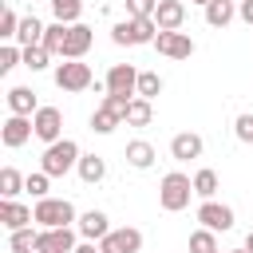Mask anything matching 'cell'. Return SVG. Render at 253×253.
<instances>
[{
	"label": "cell",
	"instance_id": "1",
	"mask_svg": "<svg viewBox=\"0 0 253 253\" xmlns=\"http://www.w3.org/2000/svg\"><path fill=\"white\" fill-rule=\"evenodd\" d=\"M190 198H194V178H186L182 170H170V174L158 182V206H162L166 213L186 210V206H190Z\"/></svg>",
	"mask_w": 253,
	"mask_h": 253
},
{
	"label": "cell",
	"instance_id": "2",
	"mask_svg": "<svg viewBox=\"0 0 253 253\" xmlns=\"http://www.w3.org/2000/svg\"><path fill=\"white\" fill-rule=\"evenodd\" d=\"M79 146L71 142V138H59V142H51L47 150H43V158H40V170L47 174V178H63L71 166H79Z\"/></svg>",
	"mask_w": 253,
	"mask_h": 253
},
{
	"label": "cell",
	"instance_id": "3",
	"mask_svg": "<svg viewBox=\"0 0 253 253\" xmlns=\"http://www.w3.org/2000/svg\"><path fill=\"white\" fill-rule=\"evenodd\" d=\"M36 221H40L43 229H67V225L79 221V217H75V206H71L67 198H40V202H36Z\"/></svg>",
	"mask_w": 253,
	"mask_h": 253
},
{
	"label": "cell",
	"instance_id": "4",
	"mask_svg": "<svg viewBox=\"0 0 253 253\" xmlns=\"http://www.w3.org/2000/svg\"><path fill=\"white\" fill-rule=\"evenodd\" d=\"M154 36H158V24H154V16H146V20H119L115 28H111V40L119 43V47H126V43H154Z\"/></svg>",
	"mask_w": 253,
	"mask_h": 253
},
{
	"label": "cell",
	"instance_id": "5",
	"mask_svg": "<svg viewBox=\"0 0 253 253\" xmlns=\"http://www.w3.org/2000/svg\"><path fill=\"white\" fill-rule=\"evenodd\" d=\"M55 87L59 91H87L91 87V67L79 59H63L55 67Z\"/></svg>",
	"mask_w": 253,
	"mask_h": 253
},
{
	"label": "cell",
	"instance_id": "6",
	"mask_svg": "<svg viewBox=\"0 0 253 253\" xmlns=\"http://www.w3.org/2000/svg\"><path fill=\"white\" fill-rule=\"evenodd\" d=\"M107 95H126V99H134L138 95V71H134V63H111V71H107Z\"/></svg>",
	"mask_w": 253,
	"mask_h": 253
},
{
	"label": "cell",
	"instance_id": "7",
	"mask_svg": "<svg viewBox=\"0 0 253 253\" xmlns=\"http://www.w3.org/2000/svg\"><path fill=\"white\" fill-rule=\"evenodd\" d=\"M142 249V233L134 225H123V229H111L103 241H99V253H138Z\"/></svg>",
	"mask_w": 253,
	"mask_h": 253
},
{
	"label": "cell",
	"instance_id": "8",
	"mask_svg": "<svg viewBox=\"0 0 253 253\" xmlns=\"http://www.w3.org/2000/svg\"><path fill=\"white\" fill-rule=\"evenodd\" d=\"M32 123H36V138L40 142H59V134H63V115H59V107H40L36 115H32Z\"/></svg>",
	"mask_w": 253,
	"mask_h": 253
},
{
	"label": "cell",
	"instance_id": "9",
	"mask_svg": "<svg viewBox=\"0 0 253 253\" xmlns=\"http://www.w3.org/2000/svg\"><path fill=\"white\" fill-rule=\"evenodd\" d=\"M75 233L79 229H40L36 237V253H75Z\"/></svg>",
	"mask_w": 253,
	"mask_h": 253
},
{
	"label": "cell",
	"instance_id": "10",
	"mask_svg": "<svg viewBox=\"0 0 253 253\" xmlns=\"http://www.w3.org/2000/svg\"><path fill=\"white\" fill-rule=\"evenodd\" d=\"M32 134H36V123H32V119H24V115H8V119H4V126H0V138H4V146H8V150H20Z\"/></svg>",
	"mask_w": 253,
	"mask_h": 253
},
{
	"label": "cell",
	"instance_id": "11",
	"mask_svg": "<svg viewBox=\"0 0 253 253\" xmlns=\"http://www.w3.org/2000/svg\"><path fill=\"white\" fill-rule=\"evenodd\" d=\"M154 47L162 55H170V59H190L194 55V40L186 32H158L154 36Z\"/></svg>",
	"mask_w": 253,
	"mask_h": 253
},
{
	"label": "cell",
	"instance_id": "12",
	"mask_svg": "<svg viewBox=\"0 0 253 253\" xmlns=\"http://www.w3.org/2000/svg\"><path fill=\"white\" fill-rule=\"evenodd\" d=\"M36 221V210H28V206H20V202H12V198H0V225L4 229H28Z\"/></svg>",
	"mask_w": 253,
	"mask_h": 253
},
{
	"label": "cell",
	"instance_id": "13",
	"mask_svg": "<svg viewBox=\"0 0 253 253\" xmlns=\"http://www.w3.org/2000/svg\"><path fill=\"white\" fill-rule=\"evenodd\" d=\"M198 221H202L206 229H213V233H217V229L225 233V229H233V210L221 206V202H202V206H198Z\"/></svg>",
	"mask_w": 253,
	"mask_h": 253
},
{
	"label": "cell",
	"instance_id": "14",
	"mask_svg": "<svg viewBox=\"0 0 253 253\" xmlns=\"http://www.w3.org/2000/svg\"><path fill=\"white\" fill-rule=\"evenodd\" d=\"M182 20H186V4H182V0H158V8H154L158 32H178Z\"/></svg>",
	"mask_w": 253,
	"mask_h": 253
},
{
	"label": "cell",
	"instance_id": "15",
	"mask_svg": "<svg viewBox=\"0 0 253 253\" xmlns=\"http://www.w3.org/2000/svg\"><path fill=\"white\" fill-rule=\"evenodd\" d=\"M202 150H206V142H202V134H194V130H182V134H174V138H170V154H174L178 162L202 158Z\"/></svg>",
	"mask_w": 253,
	"mask_h": 253
},
{
	"label": "cell",
	"instance_id": "16",
	"mask_svg": "<svg viewBox=\"0 0 253 253\" xmlns=\"http://www.w3.org/2000/svg\"><path fill=\"white\" fill-rule=\"evenodd\" d=\"M75 229H79V237H87V241H103V237L111 233V221H107L103 210H87V213L75 221Z\"/></svg>",
	"mask_w": 253,
	"mask_h": 253
},
{
	"label": "cell",
	"instance_id": "17",
	"mask_svg": "<svg viewBox=\"0 0 253 253\" xmlns=\"http://www.w3.org/2000/svg\"><path fill=\"white\" fill-rule=\"evenodd\" d=\"M91 40H95V32H91L87 24H71L67 43H63V59H83L87 47H91Z\"/></svg>",
	"mask_w": 253,
	"mask_h": 253
},
{
	"label": "cell",
	"instance_id": "18",
	"mask_svg": "<svg viewBox=\"0 0 253 253\" xmlns=\"http://www.w3.org/2000/svg\"><path fill=\"white\" fill-rule=\"evenodd\" d=\"M8 111H12V115H24V119H32V115L40 111V103H36V91H32V87H12V91H8Z\"/></svg>",
	"mask_w": 253,
	"mask_h": 253
},
{
	"label": "cell",
	"instance_id": "19",
	"mask_svg": "<svg viewBox=\"0 0 253 253\" xmlns=\"http://www.w3.org/2000/svg\"><path fill=\"white\" fill-rule=\"evenodd\" d=\"M233 16H237V4L233 0H210L206 4V24L210 28H225Z\"/></svg>",
	"mask_w": 253,
	"mask_h": 253
},
{
	"label": "cell",
	"instance_id": "20",
	"mask_svg": "<svg viewBox=\"0 0 253 253\" xmlns=\"http://www.w3.org/2000/svg\"><path fill=\"white\" fill-rule=\"evenodd\" d=\"M43 32H47V28H43L36 16H24V20H20V32H16V43H20V47H36V43H43Z\"/></svg>",
	"mask_w": 253,
	"mask_h": 253
},
{
	"label": "cell",
	"instance_id": "21",
	"mask_svg": "<svg viewBox=\"0 0 253 253\" xmlns=\"http://www.w3.org/2000/svg\"><path fill=\"white\" fill-rule=\"evenodd\" d=\"M126 162H130L134 170H150V162H154V146H150L146 138L126 142Z\"/></svg>",
	"mask_w": 253,
	"mask_h": 253
},
{
	"label": "cell",
	"instance_id": "22",
	"mask_svg": "<svg viewBox=\"0 0 253 253\" xmlns=\"http://www.w3.org/2000/svg\"><path fill=\"white\" fill-rule=\"evenodd\" d=\"M75 170H79V178H83L87 186H95V182H103V178H107V162H103L99 154H83Z\"/></svg>",
	"mask_w": 253,
	"mask_h": 253
},
{
	"label": "cell",
	"instance_id": "23",
	"mask_svg": "<svg viewBox=\"0 0 253 253\" xmlns=\"http://www.w3.org/2000/svg\"><path fill=\"white\" fill-rule=\"evenodd\" d=\"M67 32H71V24H47V32H43V47L51 51V55H63V43H67Z\"/></svg>",
	"mask_w": 253,
	"mask_h": 253
},
{
	"label": "cell",
	"instance_id": "24",
	"mask_svg": "<svg viewBox=\"0 0 253 253\" xmlns=\"http://www.w3.org/2000/svg\"><path fill=\"white\" fill-rule=\"evenodd\" d=\"M150 119H154V107H150V99H130V107H126V123L130 126H150Z\"/></svg>",
	"mask_w": 253,
	"mask_h": 253
},
{
	"label": "cell",
	"instance_id": "25",
	"mask_svg": "<svg viewBox=\"0 0 253 253\" xmlns=\"http://www.w3.org/2000/svg\"><path fill=\"white\" fill-rule=\"evenodd\" d=\"M119 123H123V119H119L111 107H103V103H99V107H95V115H91V130H95V134H111Z\"/></svg>",
	"mask_w": 253,
	"mask_h": 253
},
{
	"label": "cell",
	"instance_id": "26",
	"mask_svg": "<svg viewBox=\"0 0 253 253\" xmlns=\"http://www.w3.org/2000/svg\"><path fill=\"white\" fill-rule=\"evenodd\" d=\"M24 182H28V178H24L16 166H4V170H0V198H16V194L24 190Z\"/></svg>",
	"mask_w": 253,
	"mask_h": 253
},
{
	"label": "cell",
	"instance_id": "27",
	"mask_svg": "<svg viewBox=\"0 0 253 253\" xmlns=\"http://www.w3.org/2000/svg\"><path fill=\"white\" fill-rule=\"evenodd\" d=\"M194 194H198L202 202H213V194H217V174H213V170H198V174H194Z\"/></svg>",
	"mask_w": 253,
	"mask_h": 253
},
{
	"label": "cell",
	"instance_id": "28",
	"mask_svg": "<svg viewBox=\"0 0 253 253\" xmlns=\"http://www.w3.org/2000/svg\"><path fill=\"white\" fill-rule=\"evenodd\" d=\"M190 253H221V249H217L213 229H206V225H202V229H194V233H190Z\"/></svg>",
	"mask_w": 253,
	"mask_h": 253
},
{
	"label": "cell",
	"instance_id": "29",
	"mask_svg": "<svg viewBox=\"0 0 253 253\" xmlns=\"http://www.w3.org/2000/svg\"><path fill=\"white\" fill-rule=\"evenodd\" d=\"M51 12L59 24H79V12H83V0H51Z\"/></svg>",
	"mask_w": 253,
	"mask_h": 253
},
{
	"label": "cell",
	"instance_id": "30",
	"mask_svg": "<svg viewBox=\"0 0 253 253\" xmlns=\"http://www.w3.org/2000/svg\"><path fill=\"white\" fill-rule=\"evenodd\" d=\"M162 95V75L158 71H138V99H154Z\"/></svg>",
	"mask_w": 253,
	"mask_h": 253
},
{
	"label": "cell",
	"instance_id": "31",
	"mask_svg": "<svg viewBox=\"0 0 253 253\" xmlns=\"http://www.w3.org/2000/svg\"><path fill=\"white\" fill-rule=\"evenodd\" d=\"M36 237H40V233H36L32 225H28V229H16L12 241H8V249H12V253H32V249H36Z\"/></svg>",
	"mask_w": 253,
	"mask_h": 253
},
{
	"label": "cell",
	"instance_id": "32",
	"mask_svg": "<svg viewBox=\"0 0 253 253\" xmlns=\"http://www.w3.org/2000/svg\"><path fill=\"white\" fill-rule=\"evenodd\" d=\"M47 59H51V51H47L43 43H36V47H24V67H32V71H43V67H47Z\"/></svg>",
	"mask_w": 253,
	"mask_h": 253
},
{
	"label": "cell",
	"instance_id": "33",
	"mask_svg": "<svg viewBox=\"0 0 253 253\" xmlns=\"http://www.w3.org/2000/svg\"><path fill=\"white\" fill-rule=\"evenodd\" d=\"M16 63H24V47L20 43H4L0 47V71H12Z\"/></svg>",
	"mask_w": 253,
	"mask_h": 253
},
{
	"label": "cell",
	"instance_id": "34",
	"mask_svg": "<svg viewBox=\"0 0 253 253\" xmlns=\"http://www.w3.org/2000/svg\"><path fill=\"white\" fill-rule=\"evenodd\" d=\"M47 182H51V178H47L43 170H36V174H28V182H24V190H28L32 198H47Z\"/></svg>",
	"mask_w": 253,
	"mask_h": 253
},
{
	"label": "cell",
	"instance_id": "35",
	"mask_svg": "<svg viewBox=\"0 0 253 253\" xmlns=\"http://www.w3.org/2000/svg\"><path fill=\"white\" fill-rule=\"evenodd\" d=\"M154 8H158V0H126L130 20H146V16H154Z\"/></svg>",
	"mask_w": 253,
	"mask_h": 253
},
{
	"label": "cell",
	"instance_id": "36",
	"mask_svg": "<svg viewBox=\"0 0 253 253\" xmlns=\"http://www.w3.org/2000/svg\"><path fill=\"white\" fill-rule=\"evenodd\" d=\"M16 32H20V16H16L12 8H4V16H0V36H4V40H16Z\"/></svg>",
	"mask_w": 253,
	"mask_h": 253
},
{
	"label": "cell",
	"instance_id": "37",
	"mask_svg": "<svg viewBox=\"0 0 253 253\" xmlns=\"http://www.w3.org/2000/svg\"><path fill=\"white\" fill-rule=\"evenodd\" d=\"M103 107H111V111L126 123V107H130V99H126V95H103Z\"/></svg>",
	"mask_w": 253,
	"mask_h": 253
},
{
	"label": "cell",
	"instance_id": "38",
	"mask_svg": "<svg viewBox=\"0 0 253 253\" xmlns=\"http://www.w3.org/2000/svg\"><path fill=\"white\" fill-rule=\"evenodd\" d=\"M233 134H237L241 142H253V115H237V123H233Z\"/></svg>",
	"mask_w": 253,
	"mask_h": 253
},
{
	"label": "cell",
	"instance_id": "39",
	"mask_svg": "<svg viewBox=\"0 0 253 253\" xmlns=\"http://www.w3.org/2000/svg\"><path fill=\"white\" fill-rule=\"evenodd\" d=\"M237 16H241V20L253 28V0H237Z\"/></svg>",
	"mask_w": 253,
	"mask_h": 253
},
{
	"label": "cell",
	"instance_id": "40",
	"mask_svg": "<svg viewBox=\"0 0 253 253\" xmlns=\"http://www.w3.org/2000/svg\"><path fill=\"white\" fill-rule=\"evenodd\" d=\"M75 253H99V249H95V241H83V245H75Z\"/></svg>",
	"mask_w": 253,
	"mask_h": 253
},
{
	"label": "cell",
	"instance_id": "41",
	"mask_svg": "<svg viewBox=\"0 0 253 253\" xmlns=\"http://www.w3.org/2000/svg\"><path fill=\"white\" fill-rule=\"evenodd\" d=\"M245 249H249V253H253V229H249V237H245Z\"/></svg>",
	"mask_w": 253,
	"mask_h": 253
},
{
	"label": "cell",
	"instance_id": "42",
	"mask_svg": "<svg viewBox=\"0 0 253 253\" xmlns=\"http://www.w3.org/2000/svg\"><path fill=\"white\" fill-rule=\"evenodd\" d=\"M190 4H202V8H206V4H210V0H190Z\"/></svg>",
	"mask_w": 253,
	"mask_h": 253
},
{
	"label": "cell",
	"instance_id": "43",
	"mask_svg": "<svg viewBox=\"0 0 253 253\" xmlns=\"http://www.w3.org/2000/svg\"><path fill=\"white\" fill-rule=\"evenodd\" d=\"M233 253H249V249H233Z\"/></svg>",
	"mask_w": 253,
	"mask_h": 253
}]
</instances>
